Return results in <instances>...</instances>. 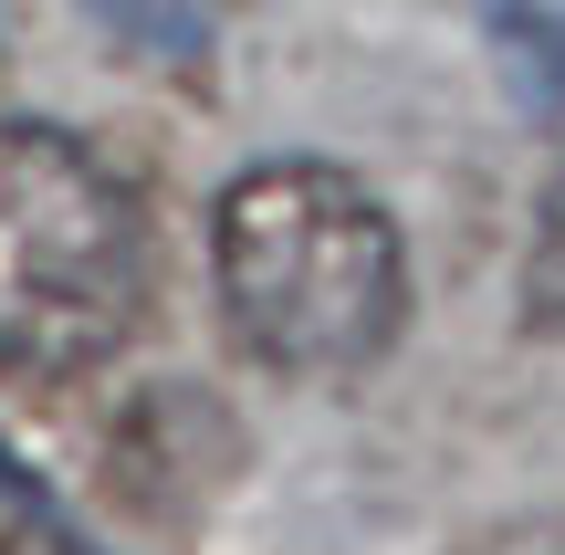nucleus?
I'll return each instance as SVG.
<instances>
[{"instance_id": "f257e3e1", "label": "nucleus", "mask_w": 565, "mask_h": 555, "mask_svg": "<svg viewBox=\"0 0 565 555\" xmlns=\"http://www.w3.org/2000/svg\"><path fill=\"white\" fill-rule=\"evenodd\" d=\"M210 284L273 377H366L408 325V252L377 189L324 158H263L210 210Z\"/></svg>"}, {"instance_id": "f03ea898", "label": "nucleus", "mask_w": 565, "mask_h": 555, "mask_svg": "<svg viewBox=\"0 0 565 555\" xmlns=\"http://www.w3.org/2000/svg\"><path fill=\"white\" fill-rule=\"evenodd\" d=\"M147 210L63 126H0V367L63 388L147 314Z\"/></svg>"}, {"instance_id": "7ed1b4c3", "label": "nucleus", "mask_w": 565, "mask_h": 555, "mask_svg": "<svg viewBox=\"0 0 565 555\" xmlns=\"http://www.w3.org/2000/svg\"><path fill=\"white\" fill-rule=\"evenodd\" d=\"M492 32H503V53L524 63V95L545 105H565V0H513V11H492Z\"/></svg>"}, {"instance_id": "20e7f679", "label": "nucleus", "mask_w": 565, "mask_h": 555, "mask_svg": "<svg viewBox=\"0 0 565 555\" xmlns=\"http://www.w3.org/2000/svg\"><path fill=\"white\" fill-rule=\"evenodd\" d=\"M524 325L565 335V168L545 179V210H534V252H524Z\"/></svg>"}, {"instance_id": "39448f33", "label": "nucleus", "mask_w": 565, "mask_h": 555, "mask_svg": "<svg viewBox=\"0 0 565 555\" xmlns=\"http://www.w3.org/2000/svg\"><path fill=\"white\" fill-rule=\"evenodd\" d=\"M95 21H105V32H126V42H137V53H200V32H210V11H200V0H95Z\"/></svg>"}, {"instance_id": "423d86ee", "label": "nucleus", "mask_w": 565, "mask_h": 555, "mask_svg": "<svg viewBox=\"0 0 565 555\" xmlns=\"http://www.w3.org/2000/svg\"><path fill=\"white\" fill-rule=\"evenodd\" d=\"M0 555H84L74 535H42V524H21V535H0Z\"/></svg>"}, {"instance_id": "0eeeda50", "label": "nucleus", "mask_w": 565, "mask_h": 555, "mask_svg": "<svg viewBox=\"0 0 565 555\" xmlns=\"http://www.w3.org/2000/svg\"><path fill=\"white\" fill-rule=\"evenodd\" d=\"M492 555H565V524H524V535H503Z\"/></svg>"}]
</instances>
